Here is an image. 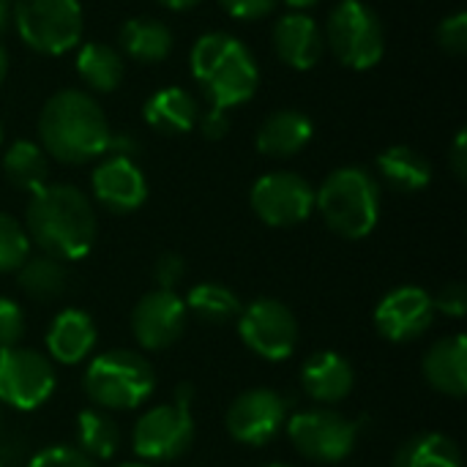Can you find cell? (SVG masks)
Instances as JSON below:
<instances>
[{"label": "cell", "mask_w": 467, "mask_h": 467, "mask_svg": "<svg viewBox=\"0 0 467 467\" xmlns=\"http://www.w3.org/2000/svg\"><path fill=\"white\" fill-rule=\"evenodd\" d=\"M25 337V312L14 298L0 296V350L16 348Z\"/></svg>", "instance_id": "obj_33"}, {"label": "cell", "mask_w": 467, "mask_h": 467, "mask_svg": "<svg viewBox=\"0 0 467 467\" xmlns=\"http://www.w3.org/2000/svg\"><path fill=\"white\" fill-rule=\"evenodd\" d=\"M315 208L331 233L361 241L378 227L380 183L364 167H339L315 192Z\"/></svg>", "instance_id": "obj_4"}, {"label": "cell", "mask_w": 467, "mask_h": 467, "mask_svg": "<svg viewBox=\"0 0 467 467\" xmlns=\"http://www.w3.org/2000/svg\"><path fill=\"white\" fill-rule=\"evenodd\" d=\"M315 126L298 109H276L257 129V150L271 159H290L312 142Z\"/></svg>", "instance_id": "obj_21"}, {"label": "cell", "mask_w": 467, "mask_h": 467, "mask_svg": "<svg viewBox=\"0 0 467 467\" xmlns=\"http://www.w3.org/2000/svg\"><path fill=\"white\" fill-rule=\"evenodd\" d=\"M424 378L427 383L451 400H462L467 394V339L465 334H451L430 345L424 356Z\"/></svg>", "instance_id": "obj_20"}, {"label": "cell", "mask_w": 467, "mask_h": 467, "mask_svg": "<svg viewBox=\"0 0 467 467\" xmlns=\"http://www.w3.org/2000/svg\"><path fill=\"white\" fill-rule=\"evenodd\" d=\"M27 467H96V462L85 457L77 446H49L33 454Z\"/></svg>", "instance_id": "obj_34"}, {"label": "cell", "mask_w": 467, "mask_h": 467, "mask_svg": "<svg viewBox=\"0 0 467 467\" xmlns=\"http://www.w3.org/2000/svg\"><path fill=\"white\" fill-rule=\"evenodd\" d=\"M282 0H219V5L233 16V19H244V22H254L268 16Z\"/></svg>", "instance_id": "obj_37"}, {"label": "cell", "mask_w": 467, "mask_h": 467, "mask_svg": "<svg viewBox=\"0 0 467 467\" xmlns=\"http://www.w3.org/2000/svg\"><path fill=\"white\" fill-rule=\"evenodd\" d=\"M285 430L296 451L320 465H337L348 460L358 441V424L331 408L298 410L287 416Z\"/></svg>", "instance_id": "obj_9"}, {"label": "cell", "mask_w": 467, "mask_h": 467, "mask_svg": "<svg viewBox=\"0 0 467 467\" xmlns=\"http://www.w3.org/2000/svg\"><path fill=\"white\" fill-rule=\"evenodd\" d=\"M3 172L11 186L22 192H38L49 178V156L33 140H16L3 153Z\"/></svg>", "instance_id": "obj_27"}, {"label": "cell", "mask_w": 467, "mask_h": 467, "mask_svg": "<svg viewBox=\"0 0 467 467\" xmlns=\"http://www.w3.org/2000/svg\"><path fill=\"white\" fill-rule=\"evenodd\" d=\"M378 172L380 178L402 192V194H416L432 183V164L424 153H419L410 145H391L378 156Z\"/></svg>", "instance_id": "obj_24"}, {"label": "cell", "mask_w": 467, "mask_h": 467, "mask_svg": "<svg viewBox=\"0 0 467 467\" xmlns=\"http://www.w3.org/2000/svg\"><path fill=\"white\" fill-rule=\"evenodd\" d=\"M120 49L137 63H161L172 52V30L153 16H131L118 33Z\"/></svg>", "instance_id": "obj_23"}, {"label": "cell", "mask_w": 467, "mask_h": 467, "mask_svg": "<svg viewBox=\"0 0 467 467\" xmlns=\"http://www.w3.org/2000/svg\"><path fill=\"white\" fill-rule=\"evenodd\" d=\"M186 279V260L175 252H164L153 263V282L159 290H178V285Z\"/></svg>", "instance_id": "obj_35"}, {"label": "cell", "mask_w": 467, "mask_h": 467, "mask_svg": "<svg viewBox=\"0 0 467 467\" xmlns=\"http://www.w3.org/2000/svg\"><path fill=\"white\" fill-rule=\"evenodd\" d=\"M156 3L164 5V8H170V11H189V8L200 5L202 0H156Z\"/></svg>", "instance_id": "obj_40"}, {"label": "cell", "mask_w": 467, "mask_h": 467, "mask_svg": "<svg viewBox=\"0 0 467 467\" xmlns=\"http://www.w3.org/2000/svg\"><path fill=\"white\" fill-rule=\"evenodd\" d=\"M74 66L79 79L96 93H112L123 82V55L104 41L82 44L77 49Z\"/></svg>", "instance_id": "obj_25"}, {"label": "cell", "mask_w": 467, "mask_h": 467, "mask_svg": "<svg viewBox=\"0 0 467 467\" xmlns=\"http://www.w3.org/2000/svg\"><path fill=\"white\" fill-rule=\"evenodd\" d=\"M38 145L60 164H88L109 150L112 129L99 101L85 90H57L38 115Z\"/></svg>", "instance_id": "obj_2"}, {"label": "cell", "mask_w": 467, "mask_h": 467, "mask_svg": "<svg viewBox=\"0 0 467 467\" xmlns=\"http://www.w3.org/2000/svg\"><path fill=\"white\" fill-rule=\"evenodd\" d=\"M16 282L30 298L55 301L68 287V271L60 260H55L49 254H36V257H27L16 268Z\"/></svg>", "instance_id": "obj_29"}, {"label": "cell", "mask_w": 467, "mask_h": 467, "mask_svg": "<svg viewBox=\"0 0 467 467\" xmlns=\"http://www.w3.org/2000/svg\"><path fill=\"white\" fill-rule=\"evenodd\" d=\"M11 22V0H0V33L8 27Z\"/></svg>", "instance_id": "obj_41"}, {"label": "cell", "mask_w": 467, "mask_h": 467, "mask_svg": "<svg viewBox=\"0 0 467 467\" xmlns=\"http://www.w3.org/2000/svg\"><path fill=\"white\" fill-rule=\"evenodd\" d=\"M285 5H290L293 11H306V8H312V5H317L320 0H282Z\"/></svg>", "instance_id": "obj_42"}, {"label": "cell", "mask_w": 467, "mask_h": 467, "mask_svg": "<svg viewBox=\"0 0 467 467\" xmlns=\"http://www.w3.org/2000/svg\"><path fill=\"white\" fill-rule=\"evenodd\" d=\"M118 467H153L150 462H126V465H118Z\"/></svg>", "instance_id": "obj_44"}, {"label": "cell", "mask_w": 467, "mask_h": 467, "mask_svg": "<svg viewBox=\"0 0 467 467\" xmlns=\"http://www.w3.org/2000/svg\"><path fill=\"white\" fill-rule=\"evenodd\" d=\"M432 304H435V315L460 320L467 312V287L462 282H449L441 287V293L432 298Z\"/></svg>", "instance_id": "obj_36"}, {"label": "cell", "mask_w": 467, "mask_h": 467, "mask_svg": "<svg viewBox=\"0 0 467 467\" xmlns=\"http://www.w3.org/2000/svg\"><path fill=\"white\" fill-rule=\"evenodd\" d=\"M99 342V328L93 317L82 309H63L55 315L47 331V358L74 367L90 358L93 348Z\"/></svg>", "instance_id": "obj_19"}, {"label": "cell", "mask_w": 467, "mask_h": 467, "mask_svg": "<svg viewBox=\"0 0 467 467\" xmlns=\"http://www.w3.org/2000/svg\"><path fill=\"white\" fill-rule=\"evenodd\" d=\"M82 389L93 408L107 413L112 410H134L145 405L156 391V369L137 350H107L90 358Z\"/></svg>", "instance_id": "obj_5"}, {"label": "cell", "mask_w": 467, "mask_h": 467, "mask_svg": "<svg viewBox=\"0 0 467 467\" xmlns=\"http://www.w3.org/2000/svg\"><path fill=\"white\" fill-rule=\"evenodd\" d=\"M11 22L19 38L38 55H66L82 41L79 0H14Z\"/></svg>", "instance_id": "obj_8"}, {"label": "cell", "mask_w": 467, "mask_h": 467, "mask_svg": "<svg viewBox=\"0 0 467 467\" xmlns=\"http://www.w3.org/2000/svg\"><path fill=\"white\" fill-rule=\"evenodd\" d=\"M235 323L241 342L265 361H285L298 345V320L290 306L276 298H257L241 306Z\"/></svg>", "instance_id": "obj_11"}, {"label": "cell", "mask_w": 467, "mask_h": 467, "mask_svg": "<svg viewBox=\"0 0 467 467\" xmlns=\"http://www.w3.org/2000/svg\"><path fill=\"white\" fill-rule=\"evenodd\" d=\"M5 74H8V52H5V47L0 44V85H3Z\"/></svg>", "instance_id": "obj_43"}, {"label": "cell", "mask_w": 467, "mask_h": 467, "mask_svg": "<svg viewBox=\"0 0 467 467\" xmlns=\"http://www.w3.org/2000/svg\"><path fill=\"white\" fill-rule=\"evenodd\" d=\"M57 375L52 361L30 348L0 350V405L30 413L49 402Z\"/></svg>", "instance_id": "obj_10"}, {"label": "cell", "mask_w": 467, "mask_h": 467, "mask_svg": "<svg viewBox=\"0 0 467 467\" xmlns=\"http://www.w3.org/2000/svg\"><path fill=\"white\" fill-rule=\"evenodd\" d=\"M287 400L274 389H249L238 394L227 408V432L233 441L260 449L271 443L287 424Z\"/></svg>", "instance_id": "obj_13"}, {"label": "cell", "mask_w": 467, "mask_h": 467, "mask_svg": "<svg viewBox=\"0 0 467 467\" xmlns=\"http://www.w3.org/2000/svg\"><path fill=\"white\" fill-rule=\"evenodd\" d=\"M323 38L331 55L353 71L375 68L386 55L383 22L364 0H339L328 14Z\"/></svg>", "instance_id": "obj_7"}, {"label": "cell", "mask_w": 467, "mask_h": 467, "mask_svg": "<svg viewBox=\"0 0 467 467\" xmlns=\"http://www.w3.org/2000/svg\"><path fill=\"white\" fill-rule=\"evenodd\" d=\"M254 216L268 227H296L304 224L315 211L312 183L287 170L268 172L254 181L249 194Z\"/></svg>", "instance_id": "obj_12"}, {"label": "cell", "mask_w": 467, "mask_h": 467, "mask_svg": "<svg viewBox=\"0 0 467 467\" xmlns=\"http://www.w3.org/2000/svg\"><path fill=\"white\" fill-rule=\"evenodd\" d=\"M391 467H462V449L443 432H421L397 449Z\"/></svg>", "instance_id": "obj_26"}, {"label": "cell", "mask_w": 467, "mask_h": 467, "mask_svg": "<svg viewBox=\"0 0 467 467\" xmlns=\"http://www.w3.org/2000/svg\"><path fill=\"white\" fill-rule=\"evenodd\" d=\"M186 304L175 290L153 287L131 309V334L142 350L159 353L172 348L186 331Z\"/></svg>", "instance_id": "obj_14"}, {"label": "cell", "mask_w": 467, "mask_h": 467, "mask_svg": "<svg viewBox=\"0 0 467 467\" xmlns=\"http://www.w3.org/2000/svg\"><path fill=\"white\" fill-rule=\"evenodd\" d=\"M197 126H200V131H202L205 140H222V137H227V131H230V118H227L224 109H213V107H211L205 115H200Z\"/></svg>", "instance_id": "obj_38"}, {"label": "cell", "mask_w": 467, "mask_h": 467, "mask_svg": "<svg viewBox=\"0 0 467 467\" xmlns=\"http://www.w3.org/2000/svg\"><path fill=\"white\" fill-rule=\"evenodd\" d=\"M192 386L175 389V397L164 405L145 410L131 430V449L140 462H172L183 457L194 443Z\"/></svg>", "instance_id": "obj_6"}, {"label": "cell", "mask_w": 467, "mask_h": 467, "mask_svg": "<svg viewBox=\"0 0 467 467\" xmlns=\"http://www.w3.org/2000/svg\"><path fill=\"white\" fill-rule=\"evenodd\" d=\"M435 38H438V47L446 52V55H465L467 52V14L465 11H457L451 16H446L438 30H435Z\"/></svg>", "instance_id": "obj_32"}, {"label": "cell", "mask_w": 467, "mask_h": 467, "mask_svg": "<svg viewBox=\"0 0 467 467\" xmlns=\"http://www.w3.org/2000/svg\"><path fill=\"white\" fill-rule=\"evenodd\" d=\"M449 164H451V172L457 181H465L467 178V134L465 129L457 131L454 137V145H451V156H449Z\"/></svg>", "instance_id": "obj_39"}, {"label": "cell", "mask_w": 467, "mask_h": 467, "mask_svg": "<svg viewBox=\"0 0 467 467\" xmlns=\"http://www.w3.org/2000/svg\"><path fill=\"white\" fill-rule=\"evenodd\" d=\"M0 424H3V413H0Z\"/></svg>", "instance_id": "obj_47"}, {"label": "cell", "mask_w": 467, "mask_h": 467, "mask_svg": "<svg viewBox=\"0 0 467 467\" xmlns=\"http://www.w3.org/2000/svg\"><path fill=\"white\" fill-rule=\"evenodd\" d=\"M356 386V372L350 361L334 350L312 353L301 367V389L312 402L337 405L350 397Z\"/></svg>", "instance_id": "obj_18"}, {"label": "cell", "mask_w": 467, "mask_h": 467, "mask_svg": "<svg viewBox=\"0 0 467 467\" xmlns=\"http://www.w3.org/2000/svg\"><path fill=\"white\" fill-rule=\"evenodd\" d=\"M30 257V238L25 224L0 211V274L16 271Z\"/></svg>", "instance_id": "obj_31"}, {"label": "cell", "mask_w": 467, "mask_h": 467, "mask_svg": "<svg viewBox=\"0 0 467 467\" xmlns=\"http://www.w3.org/2000/svg\"><path fill=\"white\" fill-rule=\"evenodd\" d=\"M142 115H145V123L161 134H186L197 129V120L202 112H200L197 99L189 90L161 88L145 101Z\"/></svg>", "instance_id": "obj_22"}, {"label": "cell", "mask_w": 467, "mask_h": 467, "mask_svg": "<svg viewBox=\"0 0 467 467\" xmlns=\"http://www.w3.org/2000/svg\"><path fill=\"white\" fill-rule=\"evenodd\" d=\"M120 446V430L115 419L101 410V408H82L77 413V449L90 457L93 462L99 460H112Z\"/></svg>", "instance_id": "obj_28"}, {"label": "cell", "mask_w": 467, "mask_h": 467, "mask_svg": "<svg viewBox=\"0 0 467 467\" xmlns=\"http://www.w3.org/2000/svg\"><path fill=\"white\" fill-rule=\"evenodd\" d=\"M93 197L109 213H134L148 200V181L129 156H107L90 175Z\"/></svg>", "instance_id": "obj_16"}, {"label": "cell", "mask_w": 467, "mask_h": 467, "mask_svg": "<svg viewBox=\"0 0 467 467\" xmlns=\"http://www.w3.org/2000/svg\"><path fill=\"white\" fill-rule=\"evenodd\" d=\"M271 41H274L276 57L296 71L315 68L326 52L323 27L304 11H293V14L279 16L274 25Z\"/></svg>", "instance_id": "obj_17"}, {"label": "cell", "mask_w": 467, "mask_h": 467, "mask_svg": "<svg viewBox=\"0 0 467 467\" xmlns=\"http://www.w3.org/2000/svg\"><path fill=\"white\" fill-rule=\"evenodd\" d=\"M0 142H3V126H0Z\"/></svg>", "instance_id": "obj_46"}, {"label": "cell", "mask_w": 467, "mask_h": 467, "mask_svg": "<svg viewBox=\"0 0 467 467\" xmlns=\"http://www.w3.org/2000/svg\"><path fill=\"white\" fill-rule=\"evenodd\" d=\"M435 323V304L424 287L402 285L380 298L375 306V328L389 342H416Z\"/></svg>", "instance_id": "obj_15"}, {"label": "cell", "mask_w": 467, "mask_h": 467, "mask_svg": "<svg viewBox=\"0 0 467 467\" xmlns=\"http://www.w3.org/2000/svg\"><path fill=\"white\" fill-rule=\"evenodd\" d=\"M189 63L194 82L213 109L230 112L257 93L260 68L252 49L224 30L200 36L192 47Z\"/></svg>", "instance_id": "obj_3"}, {"label": "cell", "mask_w": 467, "mask_h": 467, "mask_svg": "<svg viewBox=\"0 0 467 467\" xmlns=\"http://www.w3.org/2000/svg\"><path fill=\"white\" fill-rule=\"evenodd\" d=\"M186 312L194 315L197 320L202 323H213V326H224V323H233L238 320L241 315V301L238 296L219 285V282H202V285H194L186 298Z\"/></svg>", "instance_id": "obj_30"}, {"label": "cell", "mask_w": 467, "mask_h": 467, "mask_svg": "<svg viewBox=\"0 0 467 467\" xmlns=\"http://www.w3.org/2000/svg\"><path fill=\"white\" fill-rule=\"evenodd\" d=\"M0 467H3V465H0Z\"/></svg>", "instance_id": "obj_48"}, {"label": "cell", "mask_w": 467, "mask_h": 467, "mask_svg": "<svg viewBox=\"0 0 467 467\" xmlns=\"http://www.w3.org/2000/svg\"><path fill=\"white\" fill-rule=\"evenodd\" d=\"M25 233L44 254L60 263H77L96 244L93 202L77 186L47 183L30 194Z\"/></svg>", "instance_id": "obj_1"}, {"label": "cell", "mask_w": 467, "mask_h": 467, "mask_svg": "<svg viewBox=\"0 0 467 467\" xmlns=\"http://www.w3.org/2000/svg\"><path fill=\"white\" fill-rule=\"evenodd\" d=\"M265 467H290V465H265Z\"/></svg>", "instance_id": "obj_45"}]
</instances>
